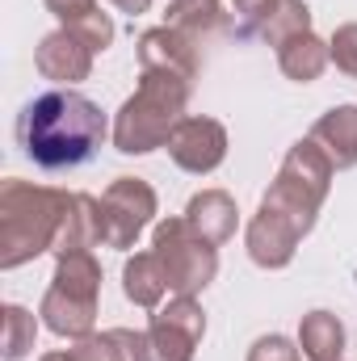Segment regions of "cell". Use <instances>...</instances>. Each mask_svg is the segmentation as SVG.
<instances>
[{
	"mask_svg": "<svg viewBox=\"0 0 357 361\" xmlns=\"http://www.w3.org/2000/svg\"><path fill=\"white\" fill-rule=\"evenodd\" d=\"M139 59L143 72H173V76H193V47L189 38H181V30H147L139 42Z\"/></svg>",
	"mask_w": 357,
	"mask_h": 361,
	"instance_id": "obj_11",
	"label": "cell"
},
{
	"mask_svg": "<svg viewBox=\"0 0 357 361\" xmlns=\"http://www.w3.org/2000/svg\"><path fill=\"white\" fill-rule=\"evenodd\" d=\"M47 361H72V357H47Z\"/></svg>",
	"mask_w": 357,
	"mask_h": 361,
	"instance_id": "obj_26",
	"label": "cell"
},
{
	"mask_svg": "<svg viewBox=\"0 0 357 361\" xmlns=\"http://www.w3.org/2000/svg\"><path fill=\"white\" fill-rule=\"evenodd\" d=\"M269 8H273V0H236V13L244 17V34L257 30V21H265Z\"/></svg>",
	"mask_w": 357,
	"mask_h": 361,
	"instance_id": "obj_24",
	"label": "cell"
},
{
	"mask_svg": "<svg viewBox=\"0 0 357 361\" xmlns=\"http://www.w3.org/2000/svg\"><path fill=\"white\" fill-rule=\"evenodd\" d=\"M223 17H219V4L214 0H173V30L181 34H198V30H214Z\"/></svg>",
	"mask_w": 357,
	"mask_h": 361,
	"instance_id": "obj_19",
	"label": "cell"
},
{
	"mask_svg": "<svg viewBox=\"0 0 357 361\" xmlns=\"http://www.w3.org/2000/svg\"><path fill=\"white\" fill-rule=\"evenodd\" d=\"M311 143L332 160V169L357 164V105H341L311 126Z\"/></svg>",
	"mask_w": 357,
	"mask_h": 361,
	"instance_id": "obj_10",
	"label": "cell"
},
{
	"mask_svg": "<svg viewBox=\"0 0 357 361\" xmlns=\"http://www.w3.org/2000/svg\"><path fill=\"white\" fill-rule=\"evenodd\" d=\"M47 4H51L68 25H76V21H85L89 13H97V0H47Z\"/></svg>",
	"mask_w": 357,
	"mask_h": 361,
	"instance_id": "obj_23",
	"label": "cell"
},
{
	"mask_svg": "<svg viewBox=\"0 0 357 361\" xmlns=\"http://www.w3.org/2000/svg\"><path fill=\"white\" fill-rule=\"evenodd\" d=\"M328 177H332V160H328L311 139H307V143H294V152L286 156L282 173L273 180V189L265 193V202L277 206V210H286L290 219H298V223L311 231L315 210H320V202H324V193H328Z\"/></svg>",
	"mask_w": 357,
	"mask_h": 361,
	"instance_id": "obj_4",
	"label": "cell"
},
{
	"mask_svg": "<svg viewBox=\"0 0 357 361\" xmlns=\"http://www.w3.org/2000/svg\"><path fill=\"white\" fill-rule=\"evenodd\" d=\"M122 277H126V298H131V302H139V307H156V302H160V294L169 290V281H164V269H160L156 252L135 257V261L126 265Z\"/></svg>",
	"mask_w": 357,
	"mask_h": 361,
	"instance_id": "obj_17",
	"label": "cell"
},
{
	"mask_svg": "<svg viewBox=\"0 0 357 361\" xmlns=\"http://www.w3.org/2000/svg\"><path fill=\"white\" fill-rule=\"evenodd\" d=\"M105 139V118L89 97L55 89L34 97L17 118V143L42 169H76Z\"/></svg>",
	"mask_w": 357,
	"mask_h": 361,
	"instance_id": "obj_1",
	"label": "cell"
},
{
	"mask_svg": "<svg viewBox=\"0 0 357 361\" xmlns=\"http://www.w3.org/2000/svg\"><path fill=\"white\" fill-rule=\"evenodd\" d=\"M34 341V319L21 307H4V357H21Z\"/></svg>",
	"mask_w": 357,
	"mask_h": 361,
	"instance_id": "obj_20",
	"label": "cell"
},
{
	"mask_svg": "<svg viewBox=\"0 0 357 361\" xmlns=\"http://www.w3.org/2000/svg\"><path fill=\"white\" fill-rule=\"evenodd\" d=\"M307 30H311V13H307L303 0H273L269 17L261 21V34L273 47H282V42H290L294 34H307Z\"/></svg>",
	"mask_w": 357,
	"mask_h": 361,
	"instance_id": "obj_18",
	"label": "cell"
},
{
	"mask_svg": "<svg viewBox=\"0 0 357 361\" xmlns=\"http://www.w3.org/2000/svg\"><path fill=\"white\" fill-rule=\"evenodd\" d=\"M97 286H101V269L92 265L89 252H68L59 261L55 273V286L42 302V315L47 324L59 332V336H85L92 328V315H97Z\"/></svg>",
	"mask_w": 357,
	"mask_h": 361,
	"instance_id": "obj_3",
	"label": "cell"
},
{
	"mask_svg": "<svg viewBox=\"0 0 357 361\" xmlns=\"http://www.w3.org/2000/svg\"><path fill=\"white\" fill-rule=\"evenodd\" d=\"M248 361H298V349H294L286 336H265V341L253 345Z\"/></svg>",
	"mask_w": 357,
	"mask_h": 361,
	"instance_id": "obj_22",
	"label": "cell"
},
{
	"mask_svg": "<svg viewBox=\"0 0 357 361\" xmlns=\"http://www.w3.org/2000/svg\"><path fill=\"white\" fill-rule=\"evenodd\" d=\"M185 97H189V80L185 76L147 72L139 92L118 114V130H114L118 152L139 156V152H152V147L169 143V135L177 130L181 109H185Z\"/></svg>",
	"mask_w": 357,
	"mask_h": 361,
	"instance_id": "obj_2",
	"label": "cell"
},
{
	"mask_svg": "<svg viewBox=\"0 0 357 361\" xmlns=\"http://www.w3.org/2000/svg\"><path fill=\"white\" fill-rule=\"evenodd\" d=\"M38 68L51 80H85L89 76V47L76 34H51L38 47Z\"/></svg>",
	"mask_w": 357,
	"mask_h": 361,
	"instance_id": "obj_13",
	"label": "cell"
},
{
	"mask_svg": "<svg viewBox=\"0 0 357 361\" xmlns=\"http://www.w3.org/2000/svg\"><path fill=\"white\" fill-rule=\"evenodd\" d=\"M169 152L185 173H210V169H219V160L227 152V135L210 118H185L169 135Z\"/></svg>",
	"mask_w": 357,
	"mask_h": 361,
	"instance_id": "obj_9",
	"label": "cell"
},
{
	"mask_svg": "<svg viewBox=\"0 0 357 361\" xmlns=\"http://www.w3.org/2000/svg\"><path fill=\"white\" fill-rule=\"evenodd\" d=\"M202 311L189 302V298H177L169 302V311H160L152 319V332H147V345H152V361H193V349L202 341Z\"/></svg>",
	"mask_w": 357,
	"mask_h": 361,
	"instance_id": "obj_7",
	"label": "cell"
},
{
	"mask_svg": "<svg viewBox=\"0 0 357 361\" xmlns=\"http://www.w3.org/2000/svg\"><path fill=\"white\" fill-rule=\"evenodd\" d=\"M332 59L341 72L357 76V25H341L337 38H332Z\"/></svg>",
	"mask_w": 357,
	"mask_h": 361,
	"instance_id": "obj_21",
	"label": "cell"
},
{
	"mask_svg": "<svg viewBox=\"0 0 357 361\" xmlns=\"http://www.w3.org/2000/svg\"><path fill=\"white\" fill-rule=\"evenodd\" d=\"M72 361H152V345H147V336H139V332H126V328H114V332H105V336H97V341H85Z\"/></svg>",
	"mask_w": 357,
	"mask_h": 361,
	"instance_id": "obj_14",
	"label": "cell"
},
{
	"mask_svg": "<svg viewBox=\"0 0 357 361\" xmlns=\"http://www.w3.org/2000/svg\"><path fill=\"white\" fill-rule=\"evenodd\" d=\"M277 59H282V72L290 76V80H315L320 72H324V63H328V51H324V42L307 30V34H294L290 42H282L277 47Z\"/></svg>",
	"mask_w": 357,
	"mask_h": 361,
	"instance_id": "obj_16",
	"label": "cell"
},
{
	"mask_svg": "<svg viewBox=\"0 0 357 361\" xmlns=\"http://www.w3.org/2000/svg\"><path fill=\"white\" fill-rule=\"evenodd\" d=\"M156 214V193L135 177H118L105 197L97 202V223H101V240L109 248H131L135 235L147 227V219Z\"/></svg>",
	"mask_w": 357,
	"mask_h": 361,
	"instance_id": "obj_6",
	"label": "cell"
},
{
	"mask_svg": "<svg viewBox=\"0 0 357 361\" xmlns=\"http://www.w3.org/2000/svg\"><path fill=\"white\" fill-rule=\"evenodd\" d=\"M114 4H118L122 13H143V8H147L152 0H114Z\"/></svg>",
	"mask_w": 357,
	"mask_h": 361,
	"instance_id": "obj_25",
	"label": "cell"
},
{
	"mask_svg": "<svg viewBox=\"0 0 357 361\" xmlns=\"http://www.w3.org/2000/svg\"><path fill=\"white\" fill-rule=\"evenodd\" d=\"M298 345H303V357L311 361H337L345 349V328L337 315L328 311H311L298 328Z\"/></svg>",
	"mask_w": 357,
	"mask_h": 361,
	"instance_id": "obj_15",
	"label": "cell"
},
{
	"mask_svg": "<svg viewBox=\"0 0 357 361\" xmlns=\"http://www.w3.org/2000/svg\"><path fill=\"white\" fill-rule=\"evenodd\" d=\"M298 235H307V227H303L298 219H290L286 210H277V206H269L265 202L261 214H257L253 227H248V252H253L257 265H265V269H282V265L294 257Z\"/></svg>",
	"mask_w": 357,
	"mask_h": 361,
	"instance_id": "obj_8",
	"label": "cell"
},
{
	"mask_svg": "<svg viewBox=\"0 0 357 361\" xmlns=\"http://www.w3.org/2000/svg\"><path fill=\"white\" fill-rule=\"evenodd\" d=\"M156 261H160V269H164L169 290H177L181 298L198 294V290L214 277V269H219L214 248H210L185 219H169V223L156 231Z\"/></svg>",
	"mask_w": 357,
	"mask_h": 361,
	"instance_id": "obj_5",
	"label": "cell"
},
{
	"mask_svg": "<svg viewBox=\"0 0 357 361\" xmlns=\"http://www.w3.org/2000/svg\"><path fill=\"white\" fill-rule=\"evenodd\" d=\"M185 223H189L206 244H223V240H231V231H236V202H231L227 193H219V189H206V193H198V197L189 202Z\"/></svg>",
	"mask_w": 357,
	"mask_h": 361,
	"instance_id": "obj_12",
	"label": "cell"
}]
</instances>
